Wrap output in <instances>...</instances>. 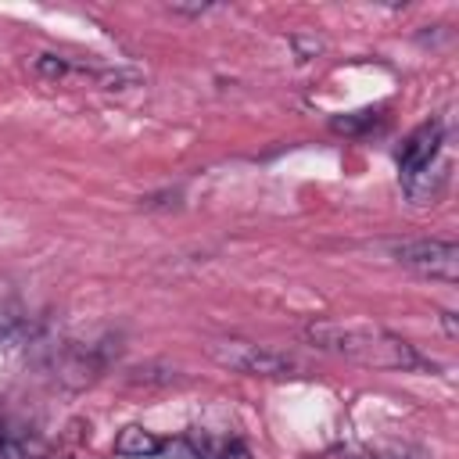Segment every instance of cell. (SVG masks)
<instances>
[{
	"label": "cell",
	"mask_w": 459,
	"mask_h": 459,
	"mask_svg": "<svg viewBox=\"0 0 459 459\" xmlns=\"http://www.w3.org/2000/svg\"><path fill=\"white\" fill-rule=\"evenodd\" d=\"M305 341L319 351L373 366V369H402V373H416V369H430V359L416 351V344H409L405 337L384 330V326H351V323H333V319H319L305 326Z\"/></svg>",
	"instance_id": "cell-1"
},
{
	"label": "cell",
	"mask_w": 459,
	"mask_h": 459,
	"mask_svg": "<svg viewBox=\"0 0 459 459\" xmlns=\"http://www.w3.org/2000/svg\"><path fill=\"white\" fill-rule=\"evenodd\" d=\"M208 359L230 373H244V377H290L298 369V362L290 355L262 348L255 341H212Z\"/></svg>",
	"instance_id": "cell-2"
},
{
	"label": "cell",
	"mask_w": 459,
	"mask_h": 459,
	"mask_svg": "<svg viewBox=\"0 0 459 459\" xmlns=\"http://www.w3.org/2000/svg\"><path fill=\"white\" fill-rule=\"evenodd\" d=\"M391 255L416 269L420 276L441 280V283H455L459 280V247L452 240H437V237H420V240H402L391 247Z\"/></svg>",
	"instance_id": "cell-3"
},
{
	"label": "cell",
	"mask_w": 459,
	"mask_h": 459,
	"mask_svg": "<svg viewBox=\"0 0 459 459\" xmlns=\"http://www.w3.org/2000/svg\"><path fill=\"white\" fill-rule=\"evenodd\" d=\"M441 143H445V126H441L437 118L416 126V129L405 136L402 151H398V172H402V179H409V176L430 169V165L441 158Z\"/></svg>",
	"instance_id": "cell-4"
},
{
	"label": "cell",
	"mask_w": 459,
	"mask_h": 459,
	"mask_svg": "<svg viewBox=\"0 0 459 459\" xmlns=\"http://www.w3.org/2000/svg\"><path fill=\"white\" fill-rule=\"evenodd\" d=\"M104 355H100V348H93V344H72L65 355H61V362H57V377L68 384V387H86V384H93L97 377H100V369H104Z\"/></svg>",
	"instance_id": "cell-5"
},
{
	"label": "cell",
	"mask_w": 459,
	"mask_h": 459,
	"mask_svg": "<svg viewBox=\"0 0 459 459\" xmlns=\"http://www.w3.org/2000/svg\"><path fill=\"white\" fill-rule=\"evenodd\" d=\"M161 448H165V441L140 423L122 427L115 437V455H122V459H154V455H161Z\"/></svg>",
	"instance_id": "cell-6"
},
{
	"label": "cell",
	"mask_w": 459,
	"mask_h": 459,
	"mask_svg": "<svg viewBox=\"0 0 459 459\" xmlns=\"http://www.w3.org/2000/svg\"><path fill=\"white\" fill-rule=\"evenodd\" d=\"M0 459H47V445L36 434L4 430L0 423Z\"/></svg>",
	"instance_id": "cell-7"
},
{
	"label": "cell",
	"mask_w": 459,
	"mask_h": 459,
	"mask_svg": "<svg viewBox=\"0 0 459 459\" xmlns=\"http://www.w3.org/2000/svg\"><path fill=\"white\" fill-rule=\"evenodd\" d=\"M75 72H86V68H75L68 57H57V54H39V57H36V75H43V79H50V82H65V79H72Z\"/></svg>",
	"instance_id": "cell-8"
},
{
	"label": "cell",
	"mask_w": 459,
	"mask_h": 459,
	"mask_svg": "<svg viewBox=\"0 0 459 459\" xmlns=\"http://www.w3.org/2000/svg\"><path fill=\"white\" fill-rule=\"evenodd\" d=\"M18 333H22V312H18V305L0 301V348L11 344Z\"/></svg>",
	"instance_id": "cell-9"
},
{
	"label": "cell",
	"mask_w": 459,
	"mask_h": 459,
	"mask_svg": "<svg viewBox=\"0 0 459 459\" xmlns=\"http://www.w3.org/2000/svg\"><path fill=\"white\" fill-rule=\"evenodd\" d=\"M377 122V111H351V115H344V118H333L330 126L337 129V133H359V129H366V126H373Z\"/></svg>",
	"instance_id": "cell-10"
},
{
	"label": "cell",
	"mask_w": 459,
	"mask_h": 459,
	"mask_svg": "<svg viewBox=\"0 0 459 459\" xmlns=\"http://www.w3.org/2000/svg\"><path fill=\"white\" fill-rule=\"evenodd\" d=\"M215 459H251V452H247L240 441H230L226 448H219V452H215Z\"/></svg>",
	"instance_id": "cell-11"
},
{
	"label": "cell",
	"mask_w": 459,
	"mask_h": 459,
	"mask_svg": "<svg viewBox=\"0 0 459 459\" xmlns=\"http://www.w3.org/2000/svg\"><path fill=\"white\" fill-rule=\"evenodd\" d=\"M441 323H445V333L455 337V319H452V312H441Z\"/></svg>",
	"instance_id": "cell-12"
}]
</instances>
